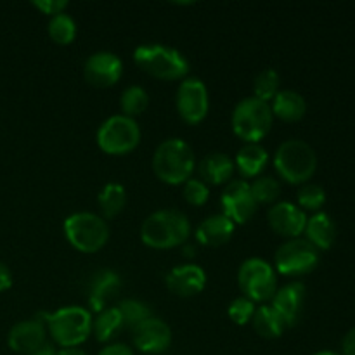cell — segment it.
<instances>
[{
  "label": "cell",
  "mask_w": 355,
  "mask_h": 355,
  "mask_svg": "<svg viewBox=\"0 0 355 355\" xmlns=\"http://www.w3.org/2000/svg\"><path fill=\"white\" fill-rule=\"evenodd\" d=\"M151 166L158 180L168 186H184L196 170V156L184 139L170 137L153 153Z\"/></svg>",
  "instance_id": "6da1fadb"
},
{
  "label": "cell",
  "mask_w": 355,
  "mask_h": 355,
  "mask_svg": "<svg viewBox=\"0 0 355 355\" xmlns=\"http://www.w3.org/2000/svg\"><path fill=\"white\" fill-rule=\"evenodd\" d=\"M191 236V222L182 211L162 208L144 218L141 241L151 250H172L186 245Z\"/></svg>",
  "instance_id": "7a4b0ae2"
},
{
  "label": "cell",
  "mask_w": 355,
  "mask_h": 355,
  "mask_svg": "<svg viewBox=\"0 0 355 355\" xmlns=\"http://www.w3.org/2000/svg\"><path fill=\"white\" fill-rule=\"evenodd\" d=\"M134 62L146 75L163 82H180L189 76L191 69L189 61L182 52L163 44L137 45Z\"/></svg>",
  "instance_id": "3957f363"
},
{
  "label": "cell",
  "mask_w": 355,
  "mask_h": 355,
  "mask_svg": "<svg viewBox=\"0 0 355 355\" xmlns=\"http://www.w3.org/2000/svg\"><path fill=\"white\" fill-rule=\"evenodd\" d=\"M274 170L277 177L291 186H304L318 170V155L309 142L288 139L274 153Z\"/></svg>",
  "instance_id": "277c9868"
},
{
  "label": "cell",
  "mask_w": 355,
  "mask_h": 355,
  "mask_svg": "<svg viewBox=\"0 0 355 355\" xmlns=\"http://www.w3.org/2000/svg\"><path fill=\"white\" fill-rule=\"evenodd\" d=\"M92 312L80 305H68L49 314L47 333L61 349H75L92 336Z\"/></svg>",
  "instance_id": "5b68a950"
},
{
  "label": "cell",
  "mask_w": 355,
  "mask_h": 355,
  "mask_svg": "<svg viewBox=\"0 0 355 355\" xmlns=\"http://www.w3.org/2000/svg\"><path fill=\"white\" fill-rule=\"evenodd\" d=\"M62 234L76 252L92 255L110 241V224L94 211H75L62 222Z\"/></svg>",
  "instance_id": "8992f818"
},
{
  "label": "cell",
  "mask_w": 355,
  "mask_h": 355,
  "mask_svg": "<svg viewBox=\"0 0 355 355\" xmlns=\"http://www.w3.org/2000/svg\"><path fill=\"white\" fill-rule=\"evenodd\" d=\"M274 116L269 103L250 96L239 101L231 114V128L245 144H260L272 128Z\"/></svg>",
  "instance_id": "52a82bcc"
},
{
  "label": "cell",
  "mask_w": 355,
  "mask_h": 355,
  "mask_svg": "<svg viewBox=\"0 0 355 355\" xmlns=\"http://www.w3.org/2000/svg\"><path fill=\"white\" fill-rule=\"evenodd\" d=\"M142 139L135 118L113 114L99 125L96 132L97 148L110 156H127L139 148Z\"/></svg>",
  "instance_id": "ba28073f"
},
{
  "label": "cell",
  "mask_w": 355,
  "mask_h": 355,
  "mask_svg": "<svg viewBox=\"0 0 355 355\" xmlns=\"http://www.w3.org/2000/svg\"><path fill=\"white\" fill-rule=\"evenodd\" d=\"M238 286L241 297H246L257 305L267 304L277 291V272L267 260L252 257L239 266Z\"/></svg>",
  "instance_id": "9c48e42d"
},
{
  "label": "cell",
  "mask_w": 355,
  "mask_h": 355,
  "mask_svg": "<svg viewBox=\"0 0 355 355\" xmlns=\"http://www.w3.org/2000/svg\"><path fill=\"white\" fill-rule=\"evenodd\" d=\"M319 250L305 238L286 239L274 253V270L286 277H302L311 274L319 263Z\"/></svg>",
  "instance_id": "30bf717a"
},
{
  "label": "cell",
  "mask_w": 355,
  "mask_h": 355,
  "mask_svg": "<svg viewBox=\"0 0 355 355\" xmlns=\"http://www.w3.org/2000/svg\"><path fill=\"white\" fill-rule=\"evenodd\" d=\"M175 107L180 120L187 125H200L210 111V94L200 76L180 80L175 92Z\"/></svg>",
  "instance_id": "8fae6325"
},
{
  "label": "cell",
  "mask_w": 355,
  "mask_h": 355,
  "mask_svg": "<svg viewBox=\"0 0 355 355\" xmlns=\"http://www.w3.org/2000/svg\"><path fill=\"white\" fill-rule=\"evenodd\" d=\"M220 207L222 214L231 218L236 225H243L252 220L259 205L253 198L248 180L232 179L231 182L225 184L220 194Z\"/></svg>",
  "instance_id": "7c38bea8"
},
{
  "label": "cell",
  "mask_w": 355,
  "mask_h": 355,
  "mask_svg": "<svg viewBox=\"0 0 355 355\" xmlns=\"http://www.w3.org/2000/svg\"><path fill=\"white\" fill-rule=\"evenodd\" d=\"M47 319L49 314H38L31 319L16 322L9 329L7 345L12 352L30 355L47 343Z\"/></svg>",
  "instance_id": "4fadbf2b"
},
{
  "label": "cell",
  "mask_w": 355,
  "mask_h": 355,
  "mask_svg": "<svg viewBox=\"0 0 355 355\" xmlns=\"http://www.w3.org/2000/svg\"><path fill=\"white\" fill-rule=\"evenodd\" d=\"M123 75V61L120 55L110 51L94 52L83 64V76L87 83L96 89H110L116 85Z\"/></svg>",
  "instance_id": "5bb4252c"
},
{
  "label": "cell",
  "mask_w": 355,
  "mask_h": 355,
  "mask_svg": "<svg viewBox=\"0 0 355 355\" xmlns=\"http://www.w3.org/2000/svg\"><path fill=\"white\" fill-rule=\"evenodd\" d=\"M172 328L156 315L146 319L144 322L132 329V343H134L135 350L142 354H165L172 347Z\"/></svg>",
  "instance_id": "9a60e30c"
},
{
  "label": "cell",
  "mask_w": 355,
  "mask_h": 355,
  "mask_svg": "<svg viewBox=\"0 0 355 355\" xmlns=\"http://www.w3.org/2000/svg\"><path fill=\"white\" fill-rule=\"evenodd\" d=\"M307 218V214L291 201H277L267 210V224L284 239L302 238Z\"/></svg>",
  "instance_id": "2e32d148"
},
{
  "label": "cell",
  "mask_w": 355,
  "mask_h": 355,
  "mask_svg": "<svg viewBox=\"0 0 355 355\" xmlns=\"http://www.w3.org/2000/svg\"><path fill=\"white\" fill-rule=\"evenodd\" d=\"M305 297H307V290L302 281H291V283L277 288L269 305L276 311L286 329L293 328L300 322L305 307Z\"/></svg>",
  "instance_id": "e0dca14e"
},
{
  "label": "cell",
  "mask_w": 355,
  "mask_h": 355,
  "mask_svg": "<svg viewBox=\"0 0 355 355\" xmlns=\"http://www.w3.org/2000/svg\"><path fill=\"white\" fill-rule=\"evenodd\" d=\"M207 272L198 263H182L170 270L165 276V286L170 293L182 298L200 295L207 288Z\"/></svg>",
  "instance_id": "ac0fdd59"
},
{
  "label": "cell",
  "mask_w": 355,
  "mask_h": 355,
  "mask_svg": "<svg viewBox=\"0 0 355 355\" xmlns=\"http://www.w3.org/2000/svg\"><path fill=\"white\" fill-rule=\"evenodd\" d=\"M121 288L120 274L113 269H101L92 274L87 288V302H89L90 312H101L107 307V302L118 293Z\"/></svg>",
  "instance_id": "d6986e66"
},
{
  "label": "cell",
  "mask_w": 355,
  "mask_h": 355,
  "mask_svg": "<svg viewBox=\"0 0 355 355\" xmlns=\"http://www.w3.org/2000/svg\"><path fill=\"white\" fill-rule=\"evenodd\" d=\"M236 232V224L224 214H214L203 218L194 229V238L201 246L207 248H218L231 241Z\"/></svg>",
  "instance_id": "ffe728a7"
},
{
  "label": "cell",
  "mask_w": 355,
  "mask_h": 355,
  "mask_svg": "<svg viewBox=\"0 0 355 355\" xmlns=\"http://www.w3.org/2000/svg\"><path fill=\"white\" fill-rule=\"evenodd\" d=\"M198 179L203 180L207 186H225L232 180L236 172L234 159L225 153H210L200 163H196Z\"/></svg>",
  "instance_id": "44dd1931"
},
{
  "label": "cell",
  "mask_w": 355,
  "mask_h": 355,
  "mask_svg": "<svg viewBox=\"0 0 355 355\" xmlns=\"http://www.w3.org/2000/svg\"><path fill=\"white\" fill-rule=\"evenodd\" d=\"M236 172L243 177V180L257 179L262 175L270 162V155L262 144H245L234 158Z\"/></svg>",
  "instance_id": "7402d4cb"
},
{
  "label": "cell",
  "mask_w": 355,
  "mask_h": 355,
  "mask_svg": "<svg viewBox=\"0 0 355 355\" xmlns=\"http://www.w3.org/2000/svg\"><path fill=\"white\" fill-rule=\"evenodd\" d=\"M272 116L284 123H297L307 113V103L300 92L291 89L279 90L272 101L269 103Z\"/></svg>",
  "instance_id": "603a6c76"
},
{
  "label": "cell",
  "mask_w": 355,
  "mask_h": 355,
  "mask_svg": "<svg viewBox=\"0 0 355 355\" xmlns=\"http://www.w3.org/2000/svg\"><path fill=\"white\" fill-rule=\"evenodd\" d=\"M305 239L311 243L314 248L319 252H326L335 245L336 239V225L333 218L324 211H318L312 217L307 218V225H305Z\"/></svg>",
  "instance_id": "cb8c5ba5"
},
{
  "label": "cell",
  "mask_w": 355,
  "mask_h": 355,
  "mask_svg": "<svg viewBox=\"0 0 355 355\" xmlns=\"http://www.w3.org/2000/svg\"><path fill=\"white\" fill-rule=\"evenodd\" d=\"M97 207L104 220H113L127 207V189L120 182H107L97 194Z\"/></svg>",
  "instance_id": "d4e9b609"
},
{
  "label": "cell",
  "mask_w": 355,
  "mask_h": 355,
  "mask_svg": "<svg viewBox=\"0 0 355 355\" xmlns=\"http://www.w3.org/2000/svg\"><path fill=\"white\" fill-rule=\"evenodd\" d=\"M123 328V319L116 305L97 312L96 318L92 319V335L99 343L113 342Z\"/></svg>",
  "instance_id": "484cf974"
},
{
  "label": "cell",
  "mask_w": 355,
  "mask_h": 355,
  "mask_svg": "<svg viewBox=\"0 0 355 355\" xmlns=\"http://www.w3.org/2000/svg\"><path fill=\"white\" fill-rule=\"evenodd\" d=\"M252 326L257 335L267 340L279 338V336H283L284 329H286L279 315L276 314V311L269 304L257 305V311L252 319Z\"/></svg>",
  "instance_id": "4316f807"
},
{
  "label": "cell",
  "mask_w": 355,
  "mask_h": 355,
  "mask_svg": "<svg viewBox=\"0 0 355 355\" xmlns=\"http://www.w3.org/2000/svg\"><path fill=\"white\" fill-rule=\"evenodd\" d=\"M47 33L54 44L69 45L75 42L78 26H76V21L68 12H61L54 17H49Z\"/></svg>",
  "instance_id": "83f0119b"
},
{
  "label": "cell",
  "mask_w": 355,
  "mask_h": 355,
  "mask_svg": "<svg viewBox=\"0 0 355 355\" xmlns=\"http://www.w3.org/2000/svg\"><path fill=\"white\" fill-rule=\"evenodd\" d=\"M149 107V94L141 85H128L120 96L121 114L128 118H137Z\"/></svg>",
  "instance_id": "f1b7e54d"
},
{
  "label": "cell",
  "mask_w": 355,
  "mask_h": 355,
  "mask_svg": "<svg viewBox=\"0 0 355 355\" xmlns=\"http://www.w3.org/2000/svg\"><path fill=\"white\" fill-rule=\"evenodd\" d=\"M116 309L120 311L125 328L134 329L135 326L144 322L146 319L153 318L151 307L146 302L137 300V298H125L116 305Z\"/></svg>",
  "instance_id": "f546056e"
},
{
  "label": "cell",
  "mask_w": 355,
  "mask_h": 355,
  "mask_svg": "<svg viewBox=\"0 0 355 355\" xmlns=\"http://www.w3.org/2000/svg\"><path fill=\"white\" fill-rule=\"evenodd\" d=\"M281 87V76L276 69L266 68L255 76L253 80V97L263 101V103H270L279 92Z\"/></svg>",
  "instance_id": "4dcf8cb0"
},
{
  "label": "cell",
  "mask_w": 355,
  "mask_h": 355,
  "mask_svg": "<svg viewBox=\"0 0 355 355\" xmlns=\"http://www.w3.org/2000/svg\"><path fill=\"white\" fill-rule=\"evenodd\" d=\"M250 189H252L257 205H274L281 196V184L274 177H257L253 179V182H250Z\"/></svg>",
  "instance_id": "1f68e13d"
},
{
  "label": "cell",
  "mask_w": 355,
  "mask_h": 355,
  "mask_svg": "<svg viewBox=\"0 0 355 355\" xmlns=\"http://www.w3.org/2000/svg\"><path fill=\"white\" fill-rule=\"evenodd\" d=\"M326 203V191L324 187L319 186V184L307 182L304 186H300L297 193V205L304 211H321V208Z\"/></svg>",
  "instance_id": "d6a6232c"
},
{
  "label": "cell",
  "mask_w": 355,
  "mask_h": 355,
  "mask_svg": "<svg viewBox=\"0 0 355 355\" xmlns=\"http://www.w3.org/2000/svg\"><path fill=\"white\" fill-rule=\"evenodd\" d=\"M182 196L187 205L200 208L203 205H207L208 200H210V186H207L198 177H191L182 186Z\"/></svg>",
  "instance_id": "836d02e7"
},
{
  "label": "cell",
  "mask_w": 355,
  "mask_h": 355,
  "mask_svg": "<svg viewBox=\"0 0 355 355\" xmlns=\"http://www.w3.org/2000/svg\"><path fill=\"white\" fill-rule=\"evenodd\" d=\"M255 311H257V304H253V302L248 300L246 297H238L229 304L227 315L234 324L246 326L248 322H252Z\"/></svg>",
  "instance_id": "e575fe53"
},
{
  "label": "cell",
  "mask_w": 355,
  "mask_h": 355,
  "mask_svg": "<svg viewBox=\"0 0 355 355\" xmlns=\"http://www.w3.org/2000/svg\"><path fill=\"white\" fill-rule=\"evenodd\" d=\"M33 7L40 10L42 14H45V16L54 17L58 16V14L66 12L68 2H66V0H35Z\"/></svg>",
  "instance_id": "d590c367"
},
{
  "label": "cell",
  "mask_w": 355,
  "mask_h": 355,
  "mask_svg": "<svg viewBox=\"0 0 355 355\" xmlns=\"http://www.w3.org/2000/svg\"><path fill=\"white\" fill-rule=\"evenodd\" d=\"M97 355H135V352L127 343H107Z\"/></svg>",
  "instance_id": "8d00e7d4"
},
{
  "label": "cell",
  "mask_w": 355,
  "mask_h": 355,
  "mask_svg": "<svg viewBox=\"0 0 355 355\" xmlns=\"http://www.w3.org/2000/svg\"><path fill=\"white\" fill-rule=\"evenodd\" d=\"M10 288H12V272H10L9 267L0 260V293H6Z\"/></svg>",
  "instance_id": "74e56055"
},
{
  "label": "cell",
  "mask_w": 355,
  "mask_h": 355,
  "mask_svg": "<svg viewBox=\"0 0 355 355\" xmlns=\"http://www.w3.org/2000/svg\"><path fill=\"white\" fill-rule=\"evenodd\" d=\"M342 355H355V328L347 331L342 340Z\"/></svg>",
  "instance_id": "f35d334b"
},
{
  "label": "cell",
  "mask_w": 355,
  "mask_h": 355,
  "mask_svg": "<svg viewBox=\"0 0 355 355\" xmlns=\"http://www.w3.org/2000/svg\"><path fill=\"white\" fill-rule=\"evenodd\" d=\"M30 355H58V349L54 347V343H45V345H42L40 349L35 350L33 354Z\"/></svg>",
  "instance_id": "ab89813d"
},
{
  "label": "cell",
  "mask_w": 355,
  "mask_h": 355,
  "mask_svg": "<svg viewBox=\"0 0 355 355\" xmlns=\"http://www.w3.org/2000/svg\"><path fill=\"white\" fill-rule=\"evenodd\" d=\"M58 355H89L85 350H82L80 347H75V349H59Z\"/></svg>",
  "instance_id": "60d3db41"
},
{
  "label": "cell",
  "mask_w": 355,
  "mask_h": 355,
  "mask_svg": "<svg viewBox=\"0 0 355 355\" xmlns=\"http://www.w3.org/2000/svg\"><path fill=\"white\" fill-rule=\"evenodd\" d=\"M314 355H340V354L329 352V350H322V352H318V354H314Z\"/></svg>",
  "instance_id": "b9f144b4"
}]
</instances>
